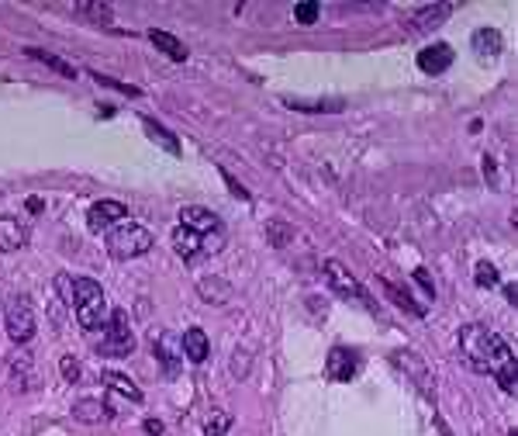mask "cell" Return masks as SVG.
<instances>
[{"mask_svg":"<svg viewBox=\"0 0 518 436\" xmlns=\"http://www.w3.org/2000/svg\"><path fill=\"white\" fill-rule=\"evenodd\" d=\"M460 354L463 360L480 371V374L498 377V384L504 392H515L518 384V364H515V350L508 346V339L480 326V322H470L460 329Z\"/></svg>","mask_w":518,"mask_h":436,"instance_id":"obj_1","label":"cell"},{"mask_svg":"<svg viewBox=\"0 0 518 436\" xmlns=\"http://www.w3.org/2000/svg\"><path fill=\"white\" fill-rule=\"evenodd\" d=\"M70 305H73V312H77L80 329H87V333L104 329V322L111 316V312H108L104 288L90 278H73V284H70Z\"/></svg>","mask_w":518,"mask_h":436,"instance_id":"obj_2","label":"cell"},{"mask_svg":"<svg viewBox=\"0 0 518 436\" xmlns=\"http://www.w3.org/2000/svg\"><path fill=\"white\" fill-rule=\"evenodd\" d=\"M108 253L115 260H135V257H146L153 250V232L138 222H121L108 232Z\"/></svg>","mask_w":518,"mask_h":436,"instance_id":"obj_3","label":"cell"},{"mask_svg":"<svg viewBox=\"0 0 518 436\" xmlns=\"http://www.w3.org/2000/svg\"><path fill=\"white\" fill-rule=\"evenodd\" d=\"M135 350V333L132 326H128V316L115 308L108 322H104V329H100V339H97V357H128Z\"/></svg>","mask_w":518,"mask_h":436,"instance_id":"obj_4","label":"cell"},{"mask_svg":"<svg viewBox=\"0 0 518 436\" xmlns=\"http://www.w3.org/2000/svg\"><path fill=\"white\" fill-rule=\"evenodd\" d=\"M4 329H7L11 343H18V346H24V343L35 339V333H39V318H35V308H32V301L24 295L7 301V308H4Z\"/></svg>","mask_w":518,"mask_h":436,"instance_id":"obj_5","label":"cell"},{"mask_svg":"<svg viewBox=\"0 0 518 436\" xmlns=\"http://www.w3.org/2000/svg\"><path fill=\"white\" fill-rule=\"evenodd\" d=\"M173 250H176V257L180 260L197 263V260H208V257H214V253H221V250H225V239L197 236L191 229L176 225V232H173Z\"/></svg>","mask_w":518,"mask_h":436,"instance_id":"obj_6","label":"cell"},{"mask_svg":"<svg viewBox=\"0 0 518 436\" xmlns=\"http://www.w3.org/2000/svg\"><path fill=\"white\" fill-rule=\"evenodd\" d=\"M180 225L184 229H191L197 236H212V239H225V225H221V218L208 212V208H201V204H187L184 212H180Z\"/></svg>","mask_w":518,"mask_h":436,"instance_id":"obj_7","label":"cell"},{"mask_svg":"<svg viewBox=\"0 0 518 436\" xmlns=\"http://www.w3.org/2000/svg\"><path fill=\"white\" fill-rule=\"evenodd\" d=\"M322 274H325V284L332 295L339 298H363V288H360V280L349 274V267H343L339 260H325L322 263Z\"/></svg>","mask_w":518,"mask_h":436,"instance_id":"obj_8","label":"cell"},{"mask_svg":"<svg viewBox=\"0 0 518 436\" xmlns=\"http://www.w3.org/2000/svg\"><path fill=\"white\" fill-rule=\"evenodd\" d=\"M360 354L356 350H345V346H332L325 357V374L332 381H353V377L360 374Z\"/></svg>","mask_w":518,"mask_h":436,"instance_id":"obj_9","label":"cell"},{"mask_svg":"<svg viewBox=\"0 0 518 436\" xmlns=\"http://www.w3.org/2000/svg\"><path fill=\"white\" fill-rule=\"evenodd\" d=\"M125 212L128 208L121 201H97V204H90V212H87V225L94 232H111L115 225L125 222Z\"/></svg>","mask_w":518,"mask_h":436,"instance_id":"obj_10","label":"cell"},{"mask_svg":"<svg viewBox=\"0 0 518 436\" xmlns=\"http://www.w3.org/2000/svg\"><path fill=\"white\" fill-rule=\"evenodd\" d=\"M453 60H457V52H453L446 42H436V45H425L422 52H419V70L439 77V73H446V70L453 66Z\"/></svg>","mask_w":518,"mask_h":436,"instance_id":"obj_11","label":"cell"},{"mask_svg":"<svg viewBox=\"0 0 518 436\" xmlns=\"http://www.w3.org/2000/svg\"><path fill=\"white\" fill-rule=\"evenodd\" d=\"M153 354H155V360L163 364V371H166V374H176V367H180V360H184L180 339L173 336V333H155V336H153Z\"/></svg>","mask_w":518,"mask_h":436,"instance_id":"obj_12","label":"cell"},{"mask_svg":"<svg viewBox=\"0 0 518 436\" xmlns=\"http://www.w3.org/2000/svg\"><path fill=\"white\" fill-rule=\"evenodd\" d=\"M24 242H28V229L18 218H0V253H18Z\"/></svg>","mask_w":518,"mask_h":436,"instance_id":"obj_13","label":"cell"},{"mask_svg":"<svg viewBox=\"0 0 518 436\" xmlns=\"http://www.w3.org/2000/svg\"><path fill=\"white\" fill-rule=\"evenodd\" d=\"M180 350H184V357L191 360V364H204L208 360V350H212V343H208V333L204 329H187L184 339H180Z\"/></svg>","mask_w":518,"mask_h":436,"instance_id":"obj_14","label":"cell"},{"mask_svg":"<svg viewBox=\"0 0 518 436\" xmlns=\"http://www.w3.org/2000/svg\"><path fill=\"white\" fill-rule=\"evenodd\" d=\"M100 381H104V384H108L115 395L128 398V402H135V405L142 402V388H138L128 374H121V371H104V374H100Z\"/></svg>","mask_w":518,"mask_h":436,"instance_id":"obj_15","label":"cell"},{"mask_svg":"<svg viewBox=\"0 0 518 436\" xmlns=\"http://www.w3.org/2000/svg\"><path fill=\"white\" fill-rule=\"evenodd\" d=\"M470 42H474L477 60H498L501 56V35L494 32V28H477Z\"/></svg>","mask_w":518,"mask_h":436,"instance_id":"obj_16","label":"cell"},{"mask_svg":"<svg viewBox=\"0 0 518 436\" xmlns=\"http://www.w3.org/2000/svg\"><path fill=\"white\" fill-rule=\"evenodd\" d=\"M394 364H398V367H411V371H415V377H411V381H415V384H419V388H422V395H436V392H432V384H429V371H425V364L419 357H411V354H408V350H404V354H394Z\"/></svg>","mask_w":518,"mask_h":436,"instance_id":"obj_17","label":"cell"},{"mask_svg":"<svg viewBox=\"0 0 518 436\" xmlns=\"http://www.w3.org/2000/svg\"><path fill=\"white\" fill-rule=\"evenodd\" d=\"M73 419H80V422H104V419H111V409H104L97 398H80L73 405Z\"/></svg>","mask_w":518,"mask_h":436,"instance_id":"obj_18","label":"cell"},{"mask_svg":"<svg viewBox=\"0 0 518 436\" xmlns=\"http://www.w3.org/2000/svg\"><path fill=\"white\" fill-rule=\"evenodd\" d=\"M149 39H153L155 49H159V52H166V56H170L173 62H184V60H187V49H184L180 42L173 39L170 32H159V28H153V32H149Z\"/></svg>","mask_w":518,"mask_h":436,"instance_id":"obj_19","label":"cell"},{"mask_svg":"<svg viewBox=\"0 0 518 436\" xmlns=\"http://www.w3.org/2000/svg\"><path fill=\"white\" fill-rule=\"evenodd\" d=\"M446 14H453V4H436V7H422V11L415 14L419 21H411V28H415V32H425L429 24L436 28V24H442V21H446Z\"/></svg>","mask_w":518,"mask_h":436,"instance_id":"obj_20","label":"cell"},{"mask_svg":"<svg viewBox=\"0 0 518 436\" xmlns=\"http://www.w3.org/2000/svg\"><path fill=\"white\" fill-rule=\"evenodd\" d=\"M146 132H149V139L159 142V146H163V149H166L170 156H180V142H176V136H170V132H166V128H163L159 121L146 118Z\"/></svg>","mask_w":518,"mask_h":436,"instance_id":"obj_21","label":"cell"},{"mask_svg":"<svg viewBox=\"0 0 518 436\" xmlns=\"http://www.w3.org/2000/svg\"><path fill=\"white\" fill-rule=\"evenodd\" d=\"M231 426V416L229 412H221V409H214L212 416H208V422H204V436H225Z\"/></svg>","mask_w":518,"mask_h":436,"instance_id":"obj_22","label":"cell"},{"mask_svg":"<svg viewBox=\"0 0 518 436\" xmlns=\"http://www.w3.org/2000/svg\"><path fill=\"white\" fill-rule=\"evenodd\" d=\"M498 280H501V274L494 263H487V260L477 263V270H474V284H477V288H494Z\"/></svg>","mask_w":518,"mask_h":436,"instance_id":"obj_23","label":"cell"},{"mask_svg":"<svg viewBox=\"0 0 518 436\" xmlns=\"http://www.w3.org/2000/svg\"><path fill=\"white\" fill-rule=\"evenodd\" d=\"M28 56H32V60H39V62H45V66H52V70H56L59 77H77L70 62L56 60V56H49V52H39V49H28Z\"/></svg>","mask_w":518,"mask_h":436,"instance_id":"obj_24","label":"cell"},{"mask_svg":"<svg viewBox=\"0 0 518 436\" xmlns=\"http://www.w3.org/2000/svg\"><path fill=\"white\" fill-rule=\"evenodd\" d=\"M381 284H384V291H387V295H391V298H394V301H398V305H401V308H408V312H415V316H422V308H419V305H415V301H411V298H408V295H404V291H401V288H394V284H391V280H381Z\"/></svg>","mask_w":518,"mask_h":436,"instance_id":"obj_25","label":"cell"},{"mask_svg":"<svg viewBox=\"0 0 518 436\" xmlns=\"http://www.w3.org/2000/svg\"><path fill=\"white\" fill-rule=\"evenodd\" d=\"M318 11H322V7H318L315 0H305V4L294 7V18L301 21V24H315V21H318Z\"/></svg>","mask_w":518,"mask_h":436,"instance_id":"obj_26","label":"cell"},{"mask_svg":"<svg viewBox=\"0 0 518 436\" xmlns=\"http://www.w3.org/2000/svg\"><path fill=\"white\" fill-rule=\"evenodd\" d=\"M80 14H94V21H104V24H111V7L108 4H77Z\"/></svg>","mask_w":518,"mask_h":436,"instance_id":"obj_27","label":"cell"},{"mask_svg":"<svg viewBox=\"0 0 518 436\" xmlns=\"http://www.w3.org/2000/svg\"><path fill=\"white\" fill-rule=\"evenodd\" d=\"M59 371H62V377H66L70 384H77L80 377H83V367H80V360H73V357L59 360Z\"/></svg>","mask_w":518,"mask_h":436,"instance_id":"obj_28","label":"cell"},{"mask_svg":"<svg viewBox=\"0 0 518 436\" xmlns=\"http://www.w3.org/2000/svg\"><path fill=\"white\" fill-rule=\"evenodd\" d=\"M267 232H269V236H294V232H290L287 225H277V222H273V225H269ZM273 246H280V239H273Z\"/></svg>","mask_w":518,"mask_h":436,"instance_id":"obj_29","label":"cell"},{"mask_svg":"<svg viewBox=\"0 0 518 436\" xmlns=\"http://www.w3.org/2000/svg\"><path fill=\"white\" fill-rule=\"evenodd\" d=\"M146 433H149V436H163V422H159V419H146Z\"/></svg>","mask_w":518,"mask_h":436,"instance_id":"obj_30","label":"cell"},{"mask_svg":"<svg viewBox=\"0 0 518 436\" xmlns=\"http://www.w3.org/2000/svg\"><path fill=\"white\" fill-rule=\"evenodd\" d=\"M42 208V198H28V212H39Z\"/></svg>","mask_w":518,"mask_h":436,"instance_id":"obj_31","label":"cell"}]
</instances>
